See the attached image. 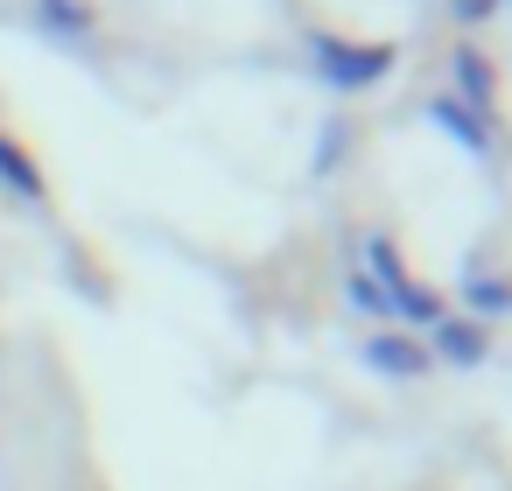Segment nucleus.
Wrapping results in <instances>:
<instances>
[{
  "instance_id": "obj_10",
  "label": "nucleus",
  "mask_w": 512,
  "mask_h": 491,
  "mask_svg": "<svg viewBox=\"0 0 512 491\" xmlns=\"http://www.w3.org/2000/svg\"><path fill=\"white\" fill-rule=\"evenodd\" d=\"M344 302H351L358 316H393V302H386V288H379L372 274H358V267L344 274Z\"/></svg>"
},
{
  "instance_id": "obj_3",
  "label": "nucleus",
  "mask_w": 512,
  "mask_h": 491,
  "mask_svg": "<svg viewBox=\"0 0 512 491\" xmlns=\"http://www.w3.org/2000/svg\"><path fill=\"white\" fill-rule=\"evenodd\" d=\"M428 120L456 141V148H470V155H484L491 148V127H484V113H470L463 99H428Z\"/></svg>"
},
{
  "instance_id": "obj_11",
  "label": "nucleus",
  "mask_w": 512,
  "mask_h": 491,
  "mask_svg": "<svg viewBox=\"0 0 512 491\" xmlns=\"http://www.w3.org/2000/svg\"><path fill=\"white\" fill-rule=\"evenodd\" d=\"M449 15H456L463 29H477V22H491V15H498V0H449Z\"/></svg>"
},
{
  "instance_id": "obj_6",
  "label": "nucleus",
  "mask_w": 512,
  "mask_h": 491,
  "mask_svg": "<svg viewBox=\"0 0 512 491\" xmlns=\"http://www.w3.org/2000/svg\"><path fill=\"white\" fill-rule=\"evenodd\" d=\"M0 190H8V197H22V204H43V169L8 141V134H0Z\"/></svg>"
},
{
  "instance_id": "obj_1",
  "label": "nucleus",
  "mask_w": 512,
  "mask_h": 491,
  "mask_svg": "<svg viewBox=\"0 0 512 491\" xmlns=\"http://www.w3.org/2000/svg\"><path fill=\"white\" fill-rule=\"evenodd\" d=\"M302 43H309V64H316V78L330 92H372L393 71V43H344L330 29H309Z\"/></svg>"
},
{
  "instance_id": "obj_2",
  "label": "nucleus",
  "mask_w": 512,
  "mask_h": 491,
  "mask_svg": "<svg viewBox=\"0 0 512 491\" xmlns=\"http://www.w3.org/2000/svg\"><path fill=\"white\" fill-rule=\"evenodd\" d=\"M365 365H372V372H386V379H421L435 358H428L407 330H372V337H365Z\"/></svg>"
},
{
  "instance_id": "obj_8",
  "label": "nucleus",
  "mask_w": 512,
  "mask_h": 491,
  "mask_svg": "<svg viewBox=\"0 0 512 491\" xmlns=\"http://www.w3.org/2000/svg\"><path fill=\"white\" fill-rule=\"evenodd\" d=\"M463 302H470L477 316H512V281H498V274H463Z\"/></svg>"
},
{
  "instance_id": "obj_7",
  "label": "nucleus",
  "mask_w": 512,
  "mask_h": 491,
  "mask_svg": "<svg viewBox=\"0 0 512 491\" xmlns=\"http://www.w3.org/2000/svg\"><path fill=\"white\" fill-rule=\"evenodd\" d=\"M386 302H393V316H400V323H428V330L442 323V295H435V288H421V281H400Z\"/></svg>"
},
{
  "instance_id": "obj_4",
  "label": "nucleus",
  "mask_w": 512,
  "mask_h": 491,
  "mask_svg": "<svg viewBox=\"0 0 512 491\" xmlns=\"http://www.w3.org/2000/svg\"><path fill=\"white\" fill-rule=\"evenodd\" d=\"M484 351H491L484 344V323H463V316H442L435 323V358L442 365H463L470 372V365H484Z\"/></svg>"
},
{
  "instance_id": "obj_9",
  "label": "nucleus",
  "mask_w": 512,
  "mask_h": 491,
  "mask_svg": "<svg viewBox=\"0 0 512 491\" xmlns=\"http://www.w3.org/2000/svg\"><path fill=\"white\" fill-rule=\"evenodd\" d=\"M36 22H43L50 36H85V29H92L85 0H36Z\"/></svg>"
},
{
  "instance_id": "obj_5",
  "label": "nucleus",
  "mask_w": 512,
  "mask_h": 491,
  "mask_svg": "<svg viewBox=\"0 0 512 491\" xmlns=\"http://www.w3.org/2000/svg\"><path fill=\"white\" fill-rule=\"evenodd\" d=\"M449 78H456V92L470 99V113H491V64H484V50L456 43V57H449Z\"/></svg>"
}]
</instances>
